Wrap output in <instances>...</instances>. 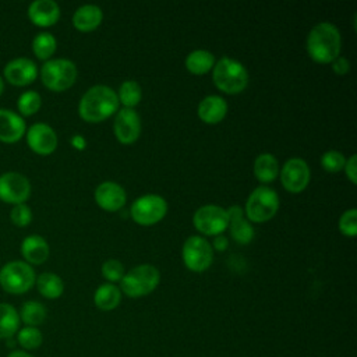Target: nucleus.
Returning <instances> with one entry per match:
<instances>
[{
    "mask_svg": "<svg viewBox=\"0 0 357 357\" xmlns=\"http://www.w3.org/2000/svg\"><path fill=\"white\" fill-rule=\"evenodd\" d=\"M119 103L117 93L110 86L93 85L82 95L78 112L84 120L98 123L116 113Z\"/></svg>",
    "mask_w": 357,
    "mask_h": 357,
    "instance_id": "f257e3e1",
    "label": "nucleus"
},
{
    "mask_svg": "<svg viewBox=\"0 0 357 357\" xmlns=\"http://www.w3.org/2000/svg\"><path fill=\"white\" fill-rule=\"evenodd\" d=\"M339 29L328 21L314 25L307 36V52L318 63H332L340 53Z\"/></svg>",
    "mask_w": 357,
    "mask_h": 357,
    "instance_id": "f03ea898",
    "label": "nucleus"
},
{
    "mask_svg": "<svg viewBox=\"0 0 357 357\" xmlns=\"http://www.w3.org/2000/svg\"><path fill=\"white\" fill-rule=\"evenodd\" d=\"M160 273L151 264H141L130 269L120 280V290L128 297H142L152 293L159 284Z\"/></svg>",
    "mask_w": 357,
    "mask_h": 357,
    "instance_id": "7ed1b4c3",
    "label": "nucleus"
},
{
    "mask_svg": "<svg viewBox=\"0 0 357 357\" xmlns=\"http://www.w3.org/2000/svg\"><path fill=\"white\" fill-rule=\"evenodd\" d=\"M212 78L215 85L226 93H238L248 84V73L245 67L230 57H222L213 66Z\"/></svg>",
    "mask_w": 357,
    "mask_h": 357,
    "instance_id": "20e7f679",
    "label": "nucleus"
},
{
    "mask_svg": "<svg viewBox=\"0 0 357 357\" xmlns=\"http://www.w3.org/2000/svg\"><path fill=\"white\" fill-rule=\"evenodd\" d=\"M33 268L25 261H10L0 269V286L6 293L24 294L35 284Z\"/></svg>",
    "mask_w": 357,
    "mask_h": 357,
    "instance_id": "39448f33",
    "label": "nucleus"
},
{
    "mask_svg": "<svg viewBox=\"0 0 357 357\" xmlns=\"http://www.w3.org/2000/svg\"><path fill=\"white\" fill-rule=\"evenodd\" d=\"M39 74L46 88L61 92L75 82L77 66L68 59H50L43 63Z\"/></svg>",
    "mask_w": 357,
    "mask_h": 357,
    "instance_id": "423d86ee",
    "label": "nucleus"
},
{
    "mask_svg": "<svg viewBox=\"0 0 357 357\" xmlns=\"http://www.w3.org/2000/svg\"><path fill=\"white\" fill-rule=\"evenodd\" d=\"M279 208V195L271 187H257L248 195L245 202V213L251 222H265L275 216Z\"/></svg>",
    "mask_w": 357,
    "mask_h": 357,
    "instance_id": "0eeeda50",
    "label": "nucleus"
},
{
    "mask_svg": "<svg viewBox=\"0 0 357 357\" xmlns=\"http://www.w3.org/2000/svg\"><path fill=\"white\" fill-rule=\"evenodd\" d=\"M130 212L137 223L149 226L159 222L166 215L167 204L165 198L158 194H145L132 202Z\"/></svg>",
    "mask_w": 357,
    "mask_h": 357,
    "instance_id": "6e6552de",
    "label": "nucleus"
},
{
    "mask_svg": "<svg viewBox=\"0 0 357 357\" xmlns=\"http://www.w3.org/2000/svg\"><path fill=\"white\" fill-rule=\"evenodd\" d=\"M183 261L190 271L204 272L213 259L212 245L201 236H190L183 244Z\"/></svg>",
    "mask_w": 357,
    "mask_h": 357,
    "instance_id": "1a4fd4ad",
    "label": "nucleus"
},
{
    "mask_svg": "<svg viewBox=\"0 0 357 357\" xmlns=\"http://www.w3.org/2000/svg\"><path fill=\"white\" fill-rule=\"evenodd\" d=\"M31 195V183L26 176L18 172H6L0 174V201L18 205L25 204Z\"/></svg>",
    "mask_w": 357,
    "mask_h": 357,
    "instance_id": "9d476101",
    "label": "nucleus"
},
{
    "mask_svg": "<svg viewBox=\"0 0 357 357\" xmlns=\"http://www.w3.org/2000/svg\"><path fill=\"white\" fill-rule=\"evenodd\" d=\"M194 226L198 231L206 236L220 234L227 227V212L219 205H204L198 208L192 218Z\"/></svg>",
    "mask_w": 357,
    "mask_h": 357,
    "instance_id": "9b49d317",
    "label": "nucleus"
},
{
    "mask_svg": "<svg viewBox=\"0 0 357 357\" xmlns=\"http://www.w3.org/2000/svg\"><path fill=\"white\" fill-rule=\"evenodd\" d=\"M280 181L290 192L303 191L310 181V167L301 158H290L280 169Z\"/></svg>",
    "mask_w": 357,
    "mask_h": 357,
    "instance_id": "f8f14e48",
    "label": "nucleus"
},
{
    "mask_svg": "<svg viewBox=\"0 0 357 357\" xmlns=\"http://www.w3.org/2000/svg\"><path fill=\"white\" fill-rule=\"evenodd\" d=\"M38 77V66L28 57H15L3 68V79L15 86L32 84Z\"/></svg>",
    "mask_w": 357,
    "mask_h": 357,
    "instance_id": "ddd939ff",
    "label": "nucleus"
},
{
    "mask_svg": "<svg viewBox=\"0 0 357 357\" xmlns=\"http://www.w3.org/2000/svg\"><path fill=\"white\" fill-rule=\"evenodd\" d=\"M25 137L28 146L39 155H49L57 148V134L46 123L32 124L26 130Z\"/></svg>",
    "mask_w": 357,
    "mask_h": 357,
    "instance_id": "4468645a",
    "label": "nucleus"
},
{
    "mask_svg": "<svg viewBox=\"0 0 357 357\" xmlns=\"http://www.w3.org/2000/svg\"><path fill=\"white\" fill-rule=\"evenodd\" d=\"M117 139L123 144L134 142L141 132V119L134 109L123 107L117 112L113 124Z\"/></svg>",
    "mask_w": 357,
    "mask_h": 357,
    "instance_id": "2eb2a0df",
    "label": "nucleus"
},
{
    "mask_svg": "<svg viewBox=\"0 0 357 357\" xmlns=\"http://www.w3.org/2000/svg\"><path fill=\"white\" fill-rule=\"evenodd\" d=\"M26 132V124L22 116L10 110L0 109V141L14 144L20 141Z\"/></svg>",
    "mask_w": 357,
    "mask_h": 357,
    "instance_id": "dca6fc26",
    "label": "nucleus"
},
{
    "mask_svg": "<svg viewBox=\"0 0 357 357\" xmlns=\"http://www.w3.org/2000/svg\"><path fill=\"white\" fill-rule=\"evenodd\" d=\"M28 18L36 26H52L60 18V7L53 0H35L28 7Z\"/></svg>",
    "mask_w": 357,
    "mask_h": 357,
    "instance_id": "f3484780",
    "label": "nucleus"
},
{
    "mask_svg": "<svg viewBox=\"0 0 357 357\" xmlns=\"http://www.w3.org/2000/svg\"><path fill=\"white\" fill-rule=\"evenodd\" d=\"M124 188L114 181H103L95 190L96 204L106 211H117L126 204Z\"/></svg>",
    "mask_w": 357,
    "mask_h": 357,
    "instance_id": "a211bd4d",
    "label": "nucleus"
},
{
    "mask_svg": "<svg viewBox=\"0 0 357 357\" xmlns=\"http://www.w3.org/2000/svg\"><path fill=\"white\" fill-rule=\"evenodd\" d=\"M227 212V227L230 229L231 237L240 244H248L254 238L252 225L244 219V211L238 205H233Z\"/></svg>",
    "mask_w": 357,
    "mask_h": 357,
    "instance_id": "6ab92c4d",
    "label": "nucleus"
},
{
    "mask_svg": "<svg viewBox=\"0 0 357 357\" xmlns=\"http://www.w3.org/2000/svg\"><path fill=\"white\" fill-rule=\"evenodd\" d=\"M49 244L39 234L26 236L21 243V254L26 264L39 265L49 258Z\"/></svg>",
    "mask_w": 357,
    "mask_h": 357,
    "instance_id": "aec40b11",
    "label": "nucleus"
},
{
    "mask_svg": "<svg viewBox=\"0 0 357 357\" xmlns=\"http://www.w3.org/2000/svg\"><path fill=\"white\" fill-rule=\"evenodd\" d=\"M198 116L208 124L219 123L227 113V103L219 95H208L198 105Z\"/></svg>",
    "mask_w": 357,
    "mask_h": 357,
    "instance_id": "412c9836",
    "label": "nucleus"
},
{
    "mask_svg": "<svg viewBox=\"0 0 357 357\" xmlns=\"http://www.w3.org/2000/svg\"><path fill=\"white\" fill-rule=\"evenodd\" d=\"M103 18V13L100 7L96 4H84L78 7L73 15V24L79 31H92L95 29Z\"/></svg>",
    "mask_w": 357,
    "mask_h": 357,
    "instance_id": "4be33fe9",
    "label": "nucleus"
},
{
    "mask_svg": "<svg viewBox=\"0 0 357 357\" xmlns=\"http://www.w3.org/2000/svg\"><path fill=\"white\" fill-rule=\"evenodd\" d=\"M120 301H121V290L113 283L100 284L93 294V303L102 311L114 310L120 304Z\"/></svg>",
    "mask_w": 357,
    "mask_h": 357,
    "instance_id": "5701e85b",
    "label": "nucleus"
},
{
    "mask_svg": "<svg viewBox=\"0 0 357 357\" xmlns=\"http://www.w3.org/2000/svg\"><path fill=\"white\" fill-rule=\"evenodd\" d=\"M254 174L262 183L273 181L279 174L278 159L272 153H261L254 160Z\"/></svg>",
    "mask_w": 357,
    "mask_h": 357,
    "instance_id": "b1692460",
    "label": "nucleus"
},
{
    "mask_svg": "<svg viewBox=\"0 0 357 357\" xmlns=\"http://www.w3.org/2000/svg\"><path fill=\"white\" fill-rule=\"evenodd\" d=\"M18 311L8 303H0V340L11 339L20 329Z\"/></svg>",
    "mask_w": 357,
    "mask_h": 357,
    "instance_id": "393cba45",
    "label": "nucleus"
},
{
    "mask_svg": "<svg viewBox=\"0 0 357 357\" xmlns=\"http://www.w3.org/2000/svg\"><path fill=\"white\" fill-rule=\"evenodd\" d=\"M35 284L38 287V291L45 298H50V300L59 298L64 291V283H63L61 278L53 272L40 273L36 278Z\"/></svg>",
    "mask_w": 357,
    "mask_h": 357,
    "instance_id": "a878e982",
    "label": "nucleus"
},
{
    "mask_svg": "<svg viewBox=\"0 0 357 357\" xmlns=\"http://www.w3.org/2000/svg\"><path fill=\"white\" fill-rule=\"evenodd\" d=\"M18 315H20V321H22L25 324V326L38 328L39 325H42L45 322L47 311L42 303H39L36 300H29L21 305Z\"/></svg>",
    "mask_w": 357,
    "mask_h": 357,
    "instance_id": "bb28decb",
    "label": "nucleus"
},
{
    "mask_svg": "<svg viewBox=\"0 0 357 357\" xmlns=\"http://www.w3.org/2000/svg\"><path fill=\"white\" fill-rule=\"evenodd\" d=\"M215 56L209 50L197 49L188 53L185 57V67L188 71L194 74H204L213 67Z\"/></svg>",
    "mask_w": 357,
    "mask_h": 357,
    "instance_id": "cd10ccee",
    "label": "nucleus"
},
{
    "mask_svg": "<svg viewBox=\"0 0 357 357\" xmlns=\"http://www.w3.org/2000/svg\"><path fill=\"white\" fill-rule=\"evenodd\" d=\"M57 40L50 32H39L32 40V50L35 56L40 60H50L53 53L56 52Z\"/></svg>",
    "mask_w": 357,
    "mask_h": 357,
    "instance_id": "c85d7f7f",
    "label": "nucleus"
},
{
    "mask_svg": "<svg viewBox=\"0 0 357 357\" xmlns=\"http://www.w3.org/2000/svg\"><path fill=\"white\" fill-rule=\"evenodd\" d=\"M142 96V89L139 86V84L134 79H127L124 81L120 88H119V102H121L126 107L132 109L135 105L139 103Z\"/></svg>",
    "mask_w": 357,
    "mask_h": 357,
    "instance_id": "c756f323",
    "label": "nucleus"
},
{
    "mask_svg": "<svg viewBox=\"0 0 357 357\" xmlns=\"http://www.w3.org/2000/svg\"><path fill=\"white\" fill-rule=\"evenodd\" d=\"M17 342L24 350H35L42 344L43 335L35 326H24L17 332Z\"/></svg>",
    "mask_w": 357,
    "mask_h": 357,
    "instance_id": "7c9ffc66",
    "label": "nucleus"
},
{
    "mask_svg": "<svg viewBox=\"0 0 357 357\" xmlns=\"http://www.w3.org/2000/svg\"><path fill=\"white\" fill-rule=\"evenodd\" d=\"M42 105V98L36 91H25L20 95L17 100V107L20 116H32L35 114Z\"/></svg>",
    "mask_w": 357,
    "mask_h": 357,
    "instance_id": "2f4dec72",
    "label": "nucleus"
},
{
    "mask_svg": "<svg viewBox=\"0 0 357 357\" xmlns=\"http://www.w3.org/2000/svg\"><path fill=\"white\" fill-rule=\"evenodd\" d=\"M344 163H346L344 155L339 151H335V149L326 151L321 156V165L328 172H339L344 167Z\"/></svg>",
    "mask_w": 357,
    "mask_h": 357,
    "instance_id": "473e14b6",
    "label": "nucleus"
},
{
    "mask_svg": "<svg viewBox=\"0 0 357 357\" xmlns=\"http://www.w3.org/2000/svg\"><path fill=\"white\" fill-rule=\"evenodd\" d=\"M339 229L344 236L354 237L357 234V209L350 208L344 211L339 219Z\"/></svg>",
    "mask_w": 357,
    "mask_h": 357,
    "instance_id": "72a5a7b5",
    "label": "nucleus"
},
{
    "mask_svg": "<svg viewBox=\"0 0 357 357\" xmlns=\"http://www.w3.org/2000/svg\"><path fill=\"white\" fill-rule=\"evenodd\" d=\"M10 219L11 222L18 227H25L32 220V211L26 204H18L14 205L10 211Z\"/></svg>",
    "mask_w": 357,
    "mask_h": 357,
    "instance_id": "f704fd0d",
    "label": "nucleus"
},
{
    "mask_svg": "<svg viewBox=\"0 0 357 357\" xmlns=\"http://www.w3.org/2000/svg\"><path fill=\"white\" fill-rule=\"evenodd\" d=\"M102 275L112 283L120 282L124 276V265L119 259H107L102 265Z\"/></svg>",
    "mask_w": 357,
    "mask_h": 357,
    "instance_id": "c9c22d12",
    "label": "nucleus"
},
{
    "mask_svg": "<svg viewBox=\"0 0 357 357\" xmlns=\"http://www.w3.org/2000/svg\"><path fill=\"white\" fill-rule=\"evenodd\" d=\"M344 170H346V174L347 177L350 178L351 183H357V155L353 153L349 159H346V163H344Z\"/></svg>",
    "mask_w": 357,
    "mask_h": 357,
    "instance_id": "e433bc0d",
    "label": "nucleus"
},
{
    "mask_svg": "<svg viewBox=\"0 0 357 357\" xmlns=\"http://www.w3.org/2000/svg\"><path fill=\"white\" fill-rule=\"evenodd\" d=\"M332 70L339 74V75H343L346 74L349 70H350V63L346 57L343 56H337L333 61H332Z\"/></svg>",
    "mask_w": 357,
    "mask_h": 357,
    "instance_id": "4c0bfd02",
    "label": "nucleus"
},
{
    "mask_svg": "<svg viewBox=\"0 0 357 357\" xmlns=\"http://www.w3.org/2000/svg\"><path fill=\"white\" fill-rule=\"evenodd\" d=\"M229 245V241H227V237L223 236V234H216L215 238H213V247L219 251H223L226 250Z\"/></svg>",
    "mask_w": 357,
    "mask_h": 357,
    "instance_id": "58836bf2",
    "label": "nucleus"
},
{
    "mask_svg": "<svg viewBox=\"0 0 357 357\" xmlns=\"http://www.w3.org/2000/svg\"><path fill=\"white\" fill-rule=\"evenodd\" d=\"M71 145H73L74 148H77V149H84L85 145H86V142H85V138H84L82 135L75 134V135L71 137Z\"/></svg>",
    "mask_w": 357,
    "mask_h": 357,
    "instance_id": "ea45409f",
    "label": "nucleus"
},
{
    "mask_svg": "<svg viewBox=\"0 0 357 357\" xmlns=\"http://www.w3.org/2000/svg\"><path fill=\"white\" fill-rule=\"evenodd\" d=\"M7 357H33V356L29 354L28 351H24V350H13L11 353H8Z\"/></svg>",
    "mask_w": 357,
    "mask_h": 357,
    "instance_id": "a19ab883",
    "label": "nucleus"
},
{
    "mask_svg": "<svg viewBox=\"0 0 357 357\" xmlns=\"http://www.w3.org/2000/svg\"><path fill=\"white\" fill-rule=\"evenodd\" d=\"M3 91H4V79H3V77L0 75V95L3 93Z\"/></svg>",
    "mask_w": 357,
    "mask_h": 357,
    "instance_id": "79ce46f5",
    "label": "nucleus"
}]
</instances>
